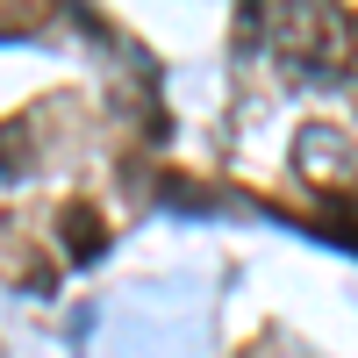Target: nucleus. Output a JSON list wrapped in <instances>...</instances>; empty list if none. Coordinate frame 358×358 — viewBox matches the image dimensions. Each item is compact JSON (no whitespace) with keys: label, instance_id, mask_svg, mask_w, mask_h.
<instances>
[{"label":"nucleus","instance_id":"1","mask_svg":"<svg viewBox=\"0 0 358 358\" xmlns=\"http://www.w3.org/2000/svg\"><path fill=\"white\" fill-rule=\"evenodd\" d=\"M236 36L258 57H273L294 86H344V79H358V22L344 8H322V0H294V8L251 0V8L236 15Z\"/></svg>","mask_w":358,"mask_h":358},{"label":"nucleus","instance_id":"2","mask_svg":"<svg viewBox=\"0 0 358 358\" xmlns=\"http://www.w3.org/2000/svg\"><path fill=\"white\" fill-rule=\"evenodd\" d=\"M65 251H72L79 265H94V258H101V215H94L86 201L65 208Z\"/></svg>","mask_w":358,"mask_h":358},{"label":"nucleus","instance_id":"3","mask_svg":"<svg viewBox=\"0 0 358 358\" xmlns=\"http://www.w3.org/2000/svg\"><path fill=\"white\" fill-rule=\"evenodd\" d=\"M29 165V129L22 122H0V179H15Z\"/></svg>","mask_w":358,"mask_h":358},{"label":"nucleus","instance_id":"4","mask_svg":"<svg viewBox=\"0 0 358 358\" xmlns=\"http://www.w3.org/2000/svg\"><path fill=\"white\" fill-rule=\"evenodd\" d=\"M165 201H172V208H194V215H208V208H215L208 194H194V187H179V179H165Z\"/></svg>","mask_w":358,"mask_h":358}]
</instances>
